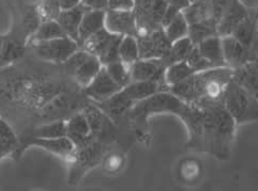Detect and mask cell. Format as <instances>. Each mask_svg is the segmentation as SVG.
<instances>
[{
	"label": "cell",
	"mask_w": 258,
	"mask_h": 191,
	"mask_svg": "<svg viewBox=\"0 0 258 191\" xmlns=\"http://www.w3.org/2000/svg\"><path fill=\"white\" fill-rule=\"evenodd\" d=\"M41 23L42 20L39 14L38 6L26 7L20 16L19 22L15 24V28L12 29L9 36L25 42L28 46V41L33 36V33L38 30Z\"/></svg>",
	"instance_id": "obj_16"
},
{
	"label": "cell",
	"mask_w": 258,
	"mask_h": 191,
	"mask_svg": "<svg viewBox=\"0 0 258 191\" xmlns=\"http://www.w3.org/2000/svg\"><path fill=\"white\" fill-rule=\"evenodd\" d=\"M20 149V139L13 128L0 118V161L9 156H15Z\"/></svg>",
	"instance_id": "obj_23"
},
{
	"label": "cell",
	"mask_w": 258,
	"mask_h": 191,
	"mask_svg": "<svg viewBox=\"0 0 258 191\" xmlns=\"http://www.w3.org/2000/svg\"><path fill=\"white\" fill-rule=\"evenodd\" d=\"M59 2L62 10H69L82 4V0H59Z\"/></svg>",
	"instance_id": "obj_36"
},
{
	"label": "cell",
	"mask_w": 258,
	"mask_h": 191,
	"mask_svg": "<svg viewBox=\"0 0 258 191\" xmlns=\"http://www.w3.org/2000/svg\"><path fill=\"white\" fill-rule=\"evenodd\" d=\"M106 11L88 10L85 13L79 29V45L82 48L84 42L94 33L105 28Z\"/></svg>",
	"instance_id": "obj_19"
},
{
	"label": "cell",
	"mask_w": 258,
	"mask_h": 191,
	"mask_svg": "<svg viewBox=\"0 0 258 191\" xmlns=\"http://www.w3.org/2000/svg\"><path fill=\"white\" fill-rule=\"evenodd\" d=\"M135 2H136V0H134V3H135Z\"/></svg>",
	"instance_id": "obj_39"
},
{
	"label": "cell",
	"mask_w": 258,
	"mask_h": 191,
	"mask_svg": "<svg viewBox=\"0 0 258 191\" xmlns=\"http://www.w3.org/2000/svg\"><path fill=\"white\" fill-rule=\"evenodd\" d=\"M137 43L140 59H164L171 46L163 28L141 34L137 37Z\"/></svg>",
	"instance_id": "obj_11"
},
{
	"label": "cell",
	"mask_w": 258,
	"mask_h": 191,
	"mask_svg": "<svg viewBox=\"0 0 258 191\" xmlns=\"http://www.w3.org/2000/svg\"><path fill=\"white\" fill-rule=\"evenodd\" d=\"M163 29L171 44L176 41L188 37V24L182 12L177 14L175 19Z\"/></svg>",
	"instance_id": "obj_29"
},
{
	"label": "cell",
	"mask_w": 258,
	"mask_h": 191,
	"mask_svg": "<svg viewBox=\"0 0 258 191\" xmlns=\"http://www.w3.org/2000/svg\"><path fill=\"white\" fill-rule=\"evenodd\" d=\"M67 136V120H55L51 122L41 124L27 136V138H41V139H53Z\"/></svg>",
	"instance_id": "obj_24"
},
{
	"label": "cell",
	"mask_w": 258,
	"mask_h": 191,
	"mask_svg": "<svg viewBox=\"0 0 258 191\" xmlns=\"http://www.w3.org/2000/svg\"><path fill=\"white\" fill-rule=\"evenodd\" d=\"M82 5L89 10H108V0H82Z\"/></svg>",
	"instance_id": "obj_35"
},
{
	"label": "cell",
	"mask_w": 258,
	"mask_h": 191,
	"mask_svg": "<svg viewBox=\"0 0 258 191\" xmlns=\"http://www.w3.org/2000/svg\"><path fill=\"white\" fill-rule=\"evenodd\" d=\"M119 58L120 61L131 66L137 60H140V48L137 38L135 37H123L119 46Z\"/></svg>",
	"instance_id": "obj_28"
},
{
	"label": "cell",
	"mask_w": 258,
	"mask_h": 191,
	"mask_svg": "<svg viewBox=\"0 0 258 191\" xmlns=\"http://www.w3.org/2000/svg\"><path fill=\"white\" fill-rule=\"evenodd\" d=\"M233 76L234 69L227 66L209 68L169 86V92L187 104L222 102L226 86L233 80Z\"/></svg>",
	"instance_id": "obj_3"
},
{
	"label": "cell",
	"mask_w": 258,
	"mask_h": 191,
	"mask_svg": "<svg viewBox=\"0 0 258 191\" xmlns=\"http://www.w3.org/2000/svg\"><path fill=\"white\" fill-rule=\"evenodd\" d=\"M27 44L25 42L11 36H7L3 40L2 50H0V68L10 65L24 55Z\"/></svg>",
	"instance_id": "obj_21"
},
{
	"label": "cell",
	"mask_w": 258,
	"mask_h": 191,
	"mask_svg": "<svg viewBox=\"0 0 258 191\" xmlns=\"http://www.w3.org/2000/svg\"><path fill=\"white\" fill-rule=\"evenodd\" d=\"M196 2H199V0H187V3L190 4V5H191V4H194V3H196Z\"/></svg>",
	"instance_id": "obj_37"
},
{
	"label": "cell",
	"mask_w": 258,
	"mask_h": 191,
	"mask_svg": "<svg viewBox=\"0 0 258 191\" xmlns=\"http://www.w3.org/2000/svg\"><path fill=\"white\" fill-rule=\"evenodd\" d=\"M30 146H37L39 149L44 150L50 154H54L58 157L70 163L76 152V146L69 137H60L53 139H41V138H28L25 141L20 142V149L17 151L16 156L27 150Z\"/></svg>",
	"instance_id": "obj_10"
},
{
	"label": "cell",
	"mask_w": 258,
	"mask_h": 191,
	"mask_svg": "<svg viewBox=\"0 0 258 191\" xmlns=\"http://www.w3.org/2000/svg\"><path fill=\"white\" fill-rule=\"evenodd\" d=\"M134 0H108L109 10H122L130 11L134 10Z\"/></svg>",
	"instance_id": "obj_34"
},
{
	"label": "cell",
	"mask_w": 258,
	"mask_h": 191,
	"mask_svg": "<svg viewBox=\"0 0 258 191\" xmlns=\"http://www.w3.org/2000/svg\"><path fill=\"white\" fill-rule=\"evenodd\" d=\"M222 103L237 125L258 121V99L236 81L228 83Z\"/></svg>",
	"instance_id": "obj_5"
},
{
	"label": "cell",
	"mask_w": 258,
	"mask_h": 191,
	"mask_svg": "<svg viewBox=\"0 0 258 191\" xmlns=\"http://www.w3.org/2000/svg\"><path fill=\"white\" fill-rule=\"evenodd\" d=\"M194 46L195 45L193 44V42L190 40V38L188 37L183 38L179 41H176L173 43V44H171L167 56L162 60L164 61V63L166 64L167 67L174 63L185 61L186 58L188 57V55H190V53L192 51V49L194 48Z\"/></svg>",
	"instance_id": "obj_26"
},
{
	"label": "cell",
	"mask_w": 258,
	"mask_h": 191,
	"mask_svg": "<svg viewBox=\"0 0 258 191\" xmlns=\"http://www.w3.org/2000/svg\"><path fill=\"white\" fill-rule=\"evenodd\" d=\"M188 24V38L196 46L210 37L218 36V19L212 0H199L182 11Z\"/></svg>",
	"instance_id": "obj_4"
},
{
	"label": "cell",
	"mask_w": 258,
	"mask_h": 191,
	"mask_svg": "<svg viewBox=\"0 0 258 191\" xmlns=\"http://www.w3.org/2000/svg\"><path fill=\"white\" fill-rule=\"evenodd\" d=\"M185 61L187 62V64L192 67L193 71L195 73H199V72H203L206 71V69H209V68H213L211 66V64L206 60L197 49L196 46H194V48L192 49V51L188 55V57L186 58Z\"/></svg>",
	"instance_id": "obj_33"
},
{
	"label": "cell",
	"mask_w": 258,
	"mask_h": 191,
	"mask_svg": "<svg viewBox=\"0 0 258 191\" xmlns=\"http://www.w3.org/2000/svg\"><path fill=\"white\" fill-rule=\"evenodd\" d=\"M237 41L247 48H254L256 39V19L252 14L248 15L242 23H240L234 33L231 34Z\"/></svg>",
	"instance_id": "obj_27"
},
{
	"label": "cell",
	"mask_w": 258,
	"mask_h": 191,
	"mask_svg": "<svg viewBox=\"0 0 258 191\" xmlns=\"http://www.w3.org/2000/svg\"><path fill=\"white\" fill-rule=\"evenodd\" d=\"M121 89V86L111 79L105 67L103 66L94 79L83 89V93L92 103L99 104L114 97Z\"/></svg>",
	"instance_id": "obj_14"
},
{
	"label": "cell",
	"mask_w": 258,
	"mask_h": 191,
	"mask_svg": "<svg viewBox=\"0 0 258 191\" xmlns=\"http://www.w3.org/2000/svg\"><path fill=\"white\" fill-rule=\"evenodd\" d=\"M89 9L81 4L75 8L69 9V10H62L57 19V22L62 28L66 36L73 39L77 43H79V29L81 23L85 13Z\"/></svg>",
	"instance_id": "obj_18"
},
{
	"label": "cell",
	"mask_w": 258,
	"mask_h": 191,
	"mask_svg": "<svg viewBox=\"0 0 258 191\" xmlns=\"http://www.w3.org/2000/svg\"><path fill=\"white\" fill-rule=\"evenodd\" d=\"M166 64L162 59H140L130 66L132 81H165Z\"/></svg>",
	"instance_id": "obj_13"
},
{
	"label": "cell",
	"mask_w": 258,
	"mask_h": 191,
	"mask_svg": "<svg viewBox=\"0 0 258 191\" xmlns=\"http://www.w3.org/2000/svg\"><path fill=\"white\" fill-rule=\"evenodd\" d=\"M123 37L109 32L106 28L94 33L84 42L83 49L96 56L102 63L107 65L116 61H120L119 46Z\"/></svg>",
	"instance_id": "obj_8"
},
{
	"label": "cell",
	"mask_w": 258,
	"mask_h": 191,
	"mask_svg": "<svg viewBox=\"0 0 258 191\" xmlns=\"http://www.w3.org/2000/svg\"><path fill=\"white\" fill-rule=\"evenodd\" d=\"M218 19V36H231L239 26L250 15V11L240 0H212Z\"/></svg>",
	"instance_id": "obj_7"
},
{
	"label": "cell",
	"mask_w": 258,
	"mask_h": 191,
	"mask_svg": "<svg viewBox=\"0 0 258 191\" xmlns=\"http://www.w3.org/2000/svg\"><path fill=\"white\" fill-rule=\"evenodd\" d=\"M194 74L195 72L193 71L192 67L187 64V62L181 61L171 64L166 68L165 81L168 86H171L187 79L188 77H191Z\"/></svg>",
	"instance_id": "obj_30"
},
{
	"label": "cell",
	"mask_w": 258,
	"mask_h": 191,
	"mask_svg": "<svg viewBox=\"0 0 258 191\" xmlns=\"http://www.w3.org/2000/svg\"><path fill=\"white\" fill-rule=\"evenodd\" d=\"M63 37H67L66 33L57 21L42 22L38 30L33 33V36L28 41V46L36 44V43L46 42Z\"/></svg>",
	"instance_id": "obj_25"
},
{
	"label": "cell",
	"mask_w": 258,
	"mask_h": 191,
	"mask_svg": "<svg viewBox=\"0 0 258 191\" xmlns=\"http://www.w3.org/2000/svg\"><path fill=\"white\" fill-rule=\"evenodd\" d=\"M3 40H4V38H0V50H2V45H3Z\"/></svg>",
	"instance_id": "obj_38"
},
{
	"label": "cell",
	"mask_w": 258,
	"mask_h": 191,
	"mask_svg": "<svg viewBox=\"0 0 258 191\" xmlns=\"http://www.w3.org/2000/svg\"><path fill=\"white\" fill-rule=\"evenodd\" d=\"M159 114H171L181 119L187 128L188 138L195 139L201 136L203 126L202 109L194 104L181 101L169 91L159 92L135 104L128 111L127 117L136 125H144L151 116Z\"/></svg>",
	"instance_id": "obj_1"
},
{
	"label": "cell",
	"mask_w": 258,
	"mask_h": 191,
	"mask_svg": "<svg viewBox=\"0 0 258 191\" xmlns=\"http://www.w3.org/2000/svg\"><path fill=\"white\" fill-rule=\"evenodd\" d=\"M67 136L71 139L76 147L85 145L93 138L89 122L83 111L67 119Z\"/></svg>",
	"instance_id": "obj_17"
},
{
	"label": "cell",
	"mask_w": 258,
	"mask_h": 191,
	"mask_svg": "<svg viewBox=\"0 0 258 191\" xmlns=\"http://www.w3.org/2000/svg\"><path fill=\"white\" fill-rule=\"evenodd\" d=\"M30 46L42 61L61 65L81 48L79 43L69 37L36 43Z\"/></svg>",
	"instance_id": "obj_9"
},
{
	"label": "cell",
	"mask_w": 258,
	"mask_h": 191,
	"mask_svg": "<svg viewBox=\"0 0 258 191\" xmlns=\"http://www.w3.org/2000/svg\"><path fill=\"white\" fill-rule=\"evenodd\" d=\"M203 111V133L201 150L217 157L228 154L236 133V122L222 102L194 104Z\"/></svg>",
	"instance_id": "obj_2"
},
{
	"label": "cell",
	"mask_w": 258,
	"mask_h": 191,
	"mask_svg": "<svg viewBox=\"0 0 258 191\" xmlns=\"http://www.w3.org/2000/svg\"><path fill=\"white\" fill-rule=\"evenodd\" d=\"M223 51L226 66L237 69L245 64L257 62V51L255 48H247L237 41L233 36L222 38Z\"/></svg>",
	"instance_id": "obj_12"
},
{
	"label": "cell",
	"mask_w": 258,
	"mask_h": 191,
	"mask_svg": "<svg viewBox=\"0 0 258 191\" xmlns=\"http://www.w3.org/2000/svg\"><path fill=\"white\" fill-rule=\"evenodd\" d=\"M233 80L258 99V63L252 62L234 69Z\"/></svg>",
	"instance_id": "obj_22"
},
{
	"label": "cell",
	"mask_w": 258,
	"mask_h": 191,
	"mask_svg": "<svg viewBox=\"0 0 258 191\" xmlns=\"http://www.w3.org/2000/svg\"><path fill=\"white\" fill-rule=\"evenodd\" d=\"M62 66L67 74L83 89L94 79V77L103 67L101 61L96 56L83 48H80L69 58Z\"/></svg>",
	"instance_id": "obj_6"
},
{
	"label": "cell",
	"mask_w": 258,
	"mask_h": 191,
	"mask_svg": "<svg viewBox=\"0 0 258 191\" xmlns=\"http://www.w3.org/2000/svg\"><path fill=\"white\" fill-rule=\"evenodd\" d=\"M105 28L121 37H139L136 17L133 10H106Z\"/></svg>",
	"instance_id": "obj_15"
},
{
	"label": "cell",
	"mask_w": 258,
	"mask_h": 191,
	"mask_svg": "<svg viewBox=\"0 0 258 191\" xmlns=\"http://www.w3.org/2000/svg\"><path fill=\"white\" fill-rule=\"evenodd\" d=\"M104 67L108 75L111 77V79H113L118 85L121 86L122 89L128 83L132 82L130 66L124 64L123 62L116 61L104 65Z\"/></svg>",
	"instance_id": "obj_31"
},
{
	"label": "cell",
	"mask_w": 258,
	"mask_h": 191,
	"mask_svg": "<svg viewBox=\"0 0 258 191\" xmlns=\"http://www.w3.org/2000/svg\"><path fill=\"white\" fill-rule=\"evenodd\" d=\"M37 6L42 22L57 21L62 11L59 0H41Z\"/></svg>",
	"instance_id": "obj_32"
},
{
	"label": "cell",
	"mask_w": 258,
	"mask_h": 191,
	"mask_svg": "<svg viewBox=\"0 0 258 191\" xmlns=\"http://www.w3.org/2000/svg\"><path fill=\"white\" fill-rule=\"evenodd\" d=\"M196 47L199 49L201 55L207 60L212 67L226 66L221 37H210L202 41L200 44L196 45Z\"/></svg>",
	"instance_id": "obj_20"
}]
</instances>
